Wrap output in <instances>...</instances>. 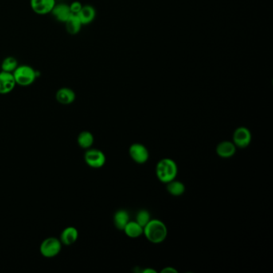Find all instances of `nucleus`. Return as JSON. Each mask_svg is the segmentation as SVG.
I'll return each instance as SVG.
<instances>
[{"label": "nucleus", "instance_id": "nucleus-18", "mask_svg": "<svg viewBox=\"0 0 273 273\" xmlns=\"http://www.w3.org/2000/svg\"><path fill=\"white\" fill-rule=\"evenodd\" d=\"M167 184V190L173 196H180L185 192V185L179 180H172Z\"/></svg>", "mask_w": 273, "mask_h": 273}, {"label": "nucleus", "instance_id": "nucleus-6", "mask_svg": "<svg viewBox=\"0 0 273 273\" xmlns=\"http://www.w3.org/2000/svg\"><path fill=\"white\" fill-rule=\"evenodd\" d=\"M129 155L131 160L138 165H144L149 161V150L145 145L140 143H135L130 146Z\"/></svg>", "mask_w": 273, "mask_h": 273}, {"label": "nucleus", "instance_id": "nucleus-23", "mask_svg": "<svg viewBox=\"0 0 273 273\" xmlns=\"http://www.w3.org/2000/svg\"><path fill=\"white\" fill-rule=\"evenodd\" d=\"M161 272H178V271L177 270L175 269L174 267H166L165 268H164V269L161 271Z\"/></svg>", "mask_w": 273, "mask_h": 273}, {"label": "nucleus", "instance_id": "nucleus-1", "mask_svg": "<svg viewBox=\"0 0 273 273\" xmlns=\"http://www.w3.org/2000/svg\"><path fill=\"white\" fill-rule=\"evenodd\" d=\"M144 235L149 242L153 243H161L165 241L168 236L166 224L157 219H151L144 228Z\"/></svg>", "mask_w": 273, "mask_h": 273}, {"label": "nucleus", "instance_id": "nucleus-3", "mask_svg": "<svg viewBox=\"0 0 273 273\" xmlns=\"http://www.w3.org/2000/svg\"><path fill=\"white\" fill-rule=\"evenodd\" d=\"M16 85L21 87H28L32 85L36 81L38 77L37 71L32 68V66L22 64L19 65L18 68L13 72Z\"/></svg>", "mask_w": 273, "mask_h": 273}, {"label": "nucleus", "instance_id": "nucleus-17", "mask_svg": "<svg viewBox=\"0 0 273 273\" xmlns=\"http://www.w3.org/2000/svg\"><path fill=\"white\" fill-rule=\"evenodd\" d=\"M77 16L83 25H85L93 21L95 16V11L92 7L83 6Z\"/></svg>", "mask_w": 273, "mask_h": 273}, {"label": "nucleus", "instance_id": "nucleus-7", "mask_svg": "<svg viewBox=\"0 0 273 273\" xmlns=\"http://www.w3.org/2000/svg\"><path fill=\"white\" fill-rule=\"evenodd\" d=\"M251 141V133L249 129L245 127H239L234 131L232 142L236 148L245 149L249 146Z\"/></svg>", "mask_w": 273, "mask_h": 273}, {"label": "nucleus", "instance_id": "nucleus-20", "mask_svg": "<svg viewBox=\"0 0 273 273\" xmlns=\"http://www.w3.org/2000/svg\"><path fill=\"white\" fill-rule=\"evenodd\" d=\"M19 63L16 58L13 56H8L5 58L1 64V69L6 72L13 73L15 70L18 68Z\"/></svg>", "mask_w": 273, "mask_h": 273}, {"label": "nucleus", "instance_id": "nucleus-2", "mask_svg": "<svg viewBox=\"0 0 273 273\" xmlns=\"http://www.w3.org/2000/svg\"><path fill=\"white\" fill-rule=\"evenodd\" d=\"M156 175L163 184H168L175 180L178 175V166L172 159L164 158L157 163Z\"/></svg>", "mask_w": 273, "mask_h": 273}, {"label": "nucleus", "instance_id": "nucleus-15", "mask_svg": "<svg viewBox=\"0 0 273 273\" xmlns=\"http://www.w3.org/2000/svg\"><path fill=\"white\" fill-rule=\"evenodd\" d=\"M123 231L126 234V236L132 238V239H135V238L140 237L144 235V228L142 226L140 225L135 220V221L130 220L127 225L125 226Z\"/></svg>", "mask_w": 273, "mask_h": 273}, {"label": "nucleus", "instance_id": "nucleus-24", "mask_svg": "<svg viewBox=\"0 0 273 273\" xmlns=\"http://www.w3.org/2000/svg\"><path fill=\"white\" fill-rule=\"evenodd\" d=\"M143 272L145 273H156L157 272V271H155V270L152 269V268H147V269L144 270V271Z\"/></svg>", "mask_w": 273, "mask_h": 273}, {"label": "nucleus", "instance_id": "nucleus-21", "mask_svg": "<svg viewBox=\"0 0 273 273\" xmlns=\"http://www.w3.org/2000/svg\"><path fill=\"white\" fill-rule=\"evenodd\" d=\"M151 220V215L147 210L142 209L139 211L138 213L135 216V221L138 223L140 225L142 226L143 228H145V226L148 224Z\"/></svg>", "mask_w": 273, "mask_h": 273}, {"label": "nucleus", "instance_id": "nucleus-12", "mask_svg": "<svg viewBox=\"0 0 273 273\" xmlns=\"http://www.w3.org/2000/svg\"><path fill=\"white\" fill-rule=\"evenodd\" d=\"M56 99L61 104H71L75 100V91L69 87H61L56 91Z\"/></svg>", "mask_w": 273, "mask_h": 273}, {"label": "nucleus", "instance_id": "nucleus-5", "mask_svg": "<svg viewBox=\"0 0 273 273\" xmlns=\"http://www.w3.org/2000/svg\"><path fill=\"white\" fill-rule=\"evenodd\" d=\"M106 156L99 149H88L84 155V161L92 169H100L106 163Z\"/></svg>", "mask_w": 273, "mask_h": 273}, {"label": "nucleus", "instance_id": "nucleus-14", "mask_svg": "<svg viewBox=\"0 0 273 273\" xmlns=\"http://www.w3.org/2000/svg\"><path fill=\"white\" fill-rule=\"evenodd\" d=\"M64 24H65L66 30L68 32V34L71 35V36L77 35L81 30L82 26H83V24L79 20L77 15L75 14H71Z\"/></svg>", "mask_w": 273, "mask_h": 273}, {"label": "nucleus", "instance_id": "nucleus-16", "mask_svg": "<svg viewBox=\"0 0 273 273\" xmlns=\"http://www.w3.org/2000/svg\"><path fill=\"white\" fill-rule=\"evenodd\" d=\"M114 224L117 229L123 231L125 226L127 225V223L130 221V216L128 212L126 210H118L114 215Z\"/></svg>", "mask_w": 273, "mask_h": 273}, {"label": "nucleus", "instance_id": "nucleus-9", "mask_svg": "<svg viewBox=\"0 0 273 273\" xmlns=\"http://www.w3.org/2000/svg\"><path fill=\"white\" fill-rule=\"evenodd\" d=\"M14 75L10 72L0 71V95L10 93L16 87Z\"/></svg>", "mask_w": 273, "mask_h": 273}, {"label": "nucleus", "instance_id": "nucleus-4", "mask_svg": "<svg viewBox=\"0 0 273 273\" xmlns=\"http://www.w3.org/2000/svg\"><path fill=\"white\" fill-rule=\"evenodd\" d=\"M42 255L46 258H53L60 254L62 249L60 239L56 237H48L42 242L40 247Z\"/></svg>", "mask_w": 273, "mask_h": 273}, {"label": "nucleus", "instance_id": "nucleus-10", "mask_svg": "<svg viewBox=\"0 0 273 273\" xmlns=\"http://www.w3.org/2000/svg\"><path fill=\"white\" fill-rule=\"evenodd\" d=\"M51 14L52 15L55 20H57L58 22L64 24L69 18L71 12L70 11L69 5L65 4H59L55 5Z\"/></svg>", "mask_w": 273, "mask_h": 273}, {"label": "nucleus", "instance_id": "nucleus-8", "mask_svg": "<svg viewBox=\"0 0 273 273\" xmlns=\"http://www.w3.org/2000/svg\"><path fill=\"white\" fill-rule=\"evenodd\" d=\"M56 4V0H30L32 10L40 16L51 14Z\"/></svg>", "mask_w": 273, "mask_h": 273}, {"label": "nucleus", "instance_id": "nucleus-22", "mask_svg": "<svg viewBox=\"0 0 273 273\" xmlns=\"http://www.w3.org/2000/svg\"><path fill=\"white\" fill-rule=\"evenodd\" d=\"M82 8H83V5L79 1H74L69 5L71 14L77 15L81 10Z\"/></svg>", "mask_w": 273, "mask_h": 273}, {"label": "nucleus", "instance_id": "nucleus-19", "mask_svg": "<svg viewBox=\"0 0 273 273\" xmlns=\"http://www.w3.org/2000/svg\"><path fill=\"white\" fill-rule=\"evenodd\" d=\"M78 145L83 149H89L94 144V135L88 131L79 133L77 138Z\"/></svg>", "mask_w": 273, "mask_h": 273}, {"label": "nucleus", "instance_id": "nucleus-11", "mask_svg": "<svg viewBox=\"0 0 273 273\" xmlns=\"http://www.w3.org/2000/svg\"><path fill=\"white\" fill-rule=\"evenodd\" d=\"M216 152L221 158H231L236 154V147L231 141H222L216 147Z\"/></svg>", "mask_w": 273, "mask_h": 273}, {"label": "nucleus", "instance_id": "nucleus-13", "mask_svg": "<svg viewBox=\"0 0 273 273\" xmlns=\"http://www.w3.org/2000/svg\"><path fill=\"white\" fill-rule=\"evenodd\" d=\"M79 238V232L75 227H68L64 228L60 235V241L62 244L71 245L77 241Z\"/></svg>", "mask_w": 273, "mask_h": 273}]
</instances>
